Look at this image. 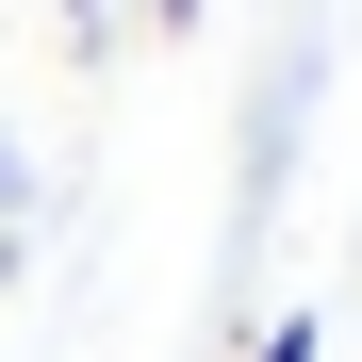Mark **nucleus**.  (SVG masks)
<instances>
[{"label": "nucleus", "mask_w": 362, "mask_h": 362, "mask_svg": "<svg viewBox=\"0 0 362 362\" xmlns=\"http://www.w3.org/2000/svg\"><path fill=\"white\" fill-rule=\"evenodd\" d=\"M247 362H313V313H280V329H264V346H247Z\"/></svg>", "instance_id": "f257e3e1"}]
</instances>
